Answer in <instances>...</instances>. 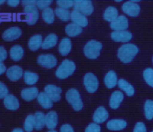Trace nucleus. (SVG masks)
<instances>
[{"label":"nucleus","instance_id":"f257e3e1","mask_svg":"<svg viewBox=\"0 0 153 132\" xmlns=\"http://www.w3.org/2000/svg\"><path fill=\"white\" fill-rule=\"evenodd\" d=\"M137 46L128 43V44H124L123 46L120 47L119 50H117V57L123 63H129L134 59V57L137 55Z\"/></svg>","mask_w":153,"mask_h":132},{"label":"nucleus","instance_id":"f03ea898","mask_svg":"<svg viewBox=\"0 0 153 132\" xmlns=\"http://www.w3.org/2000/svg\"><path fill=\"white\" fill-rule=\"evenodd\" d=\"M74 70H76V64L72 61H70V60L66 59L62 62L61 65L59 66V68L57 69L56 76H57V78H59V79L63 80V79L68 78L69 76H71L72 73H74Z\"/></svg>","mask_w":153,"mask_h":132},{"label":"nucleus","instance_id":"7ed1b4c3","mask_svg":"<svg viewBox=\"0 0 153 132\" xmlns=\"http://www.w3.org/2000/svg\"><path fill=\"white\" fill-rule=\"evenodd\" d=\"M102 49V43L96 40H90L84 46V55L88 59H97L100 56Z\"/></svg>","mask_w":153,"mask_h":132},{"label":"nucleus","instance_id":"20e7f679","mask_svg":"<svg viewBox=\"0 0 153 132\" xmlns=\"http://www.w3.org/2000/svg\"><path fill=\"white\" fill-rule=\"evenodd\" d=\"M66 100L72 106L74 110L80 111L83 108V102L81 100V96H80L79 91L76 88H70L66 92Z\"/></svg>","mask_w":153,"mask_h":132},{"label":"nucleus","instance_id":"39448f33","mask_svg":"<svg viewBox=\"0 0 153 132\" xmlns=\"http://www.w3.org/2000/svg\"><path fill=\"white\" fill-rule=\"evenodd\" d=\"M74 11L79 12L84 16H89L94 12V5L89 0H76L74 1Z\"/></svg>","mask_w":153,"mask_h":132},{"label":"nucleus","instance_id":"423d86ee","mask_svg":"<svg viewBox=\"0 0 153 132\" xmlns=\"http://www.w3.org/2000/svg\"><path fill=\"white\" fill-rule=\"evenodd\" d=\"M24 20L28 25H34L39 19V11L36 7H23Z\"/></svg>","mask_w":153,"mask_h":132},{"label":"nucleus","instance_id":"0eeeda50","mask_svg":"<svg viewBox=\"0 0 153 132\" xmlns=\"http://www.w3.org/2000/svg\"><path fill=\"white\" fill-rule=\"evenodd\" d=\"M22 35V30L18 26H11V27L7 28L4 32L2 33V39L5 42H12L17 39H19Z\"/></svg>","mask_w":153,"mask_h":132},{"label":"nucleus","instance_id":"6e6552de","mask_svg":"<svg viewBox=\"0 0 153 132\" xmlns=\"http://www.w3.org/2000/svg\"><path fill=\"white\" fill-rule=\"evenodd\" d=\"M84 85H85V88L89 93H94L96 92V90L98 89L99 87V81L97 79V77L94 75L92 73H88L85 75L84 77Z\"/></svg>","mask_w":153,"mask_h":132},{"label":"nucleus","instance_id":"1a4fd4ad","mask_svg":"<svg viewBox=\"0 0 153 132\" xmlns=\"http://www.w3.org/2000/svg\"><path fill=\"white\" fill-rule=\"evenodd\" d=\"M37 62L40 66L45 67V68H53L56 65H57V58L53 55L51 53H47V55H40L37 59Z\"/></svg>","mask_w":153,"mask_h":132},{"label":"nucleus","instance_id":"9d476101","mask_svg":"<svg viewBox=\"0 0 153 132\" xmlns=\"http://www.w3.org/2000/svg\"><path fill=\"white\" fill-rule=\"evenodd\" d=\"M23 69L18 65H13L11 67L7 69V78L10 80L11 82H17L23 77Z\"/></svg>","mask_w":153,"mask_h":132},{"label":"nucleus","instance_id":"9b49d317","mask_svg":"<svg viewBox=\"0 0 153 132\" xmlns=\"http://www.w3.org/2000/svg\"><path fill=\"white\" fill-rule=\"evenodd\" d=\"M44 92L53 102H58L61 99L62 89L58 86L53 85V84H48L44 87Z\"/></svg>","mask_w":153,"mask_h":132},{"label":"nucleus","instance_id":"f8f14e48","mask_svg":"<svg viewBox=\"0 0 153 132\" xmlns=\"http://www.w3.org/2000/svg\"><path fill=\"white\" fill-rule=\"evenodd\" d=\"M122 10L123 12L126 14V15H129L131 17H136L138 16L140 12V5L136 3V1H127L123 4L122 7Z\"/></svg>","mask_w":153,"mask_h":132},{"label":"nucleus","instance_id":"ddd939ff","mask_svg":"<svg viewBox=\"0 0 153 132\" xmlns=\"http://www.w3.org/2000/svg\"><path fill=\"white\" fill-rule=\"evenodd\" d=\"M3 106L5 107V109H7L10 111H16L19 109L20 103L14 94L9 93L3 99Z\"/></svg>","mask_w":153,"mask_h":132},{"label":"nucleus","instance_id":"4468645a","mask_svg":"<svg viewBox=\"0 0 153 132\" xmlns=\"http://www.w3.org/2000/svg\"><path fill=\"white\" fill-rule=\"evenodd\" d=\"M38 94H39V89L37 87H34V86L23 88V89L21 90V92H20L21 98L23 99L24 101H26V102H30V101L37 99Z\"/></svg>","mask_w":153,"mask_h":132},{"label":"nucleus","instance_id":"2eb2a0df","mask_svg":"<svg viewBox=\"0 0 153 132\" xmlns=\"http://www.w3.org/2000/svg\"><path fill=\"white\" fill-rule=\"evenodd\" d=\"M110 27L114 30L115 32H122L126 30L128 27V20L125 16H119L114 21L110 23Z\"/></svg>","mask_w":153,"mask_h":132},{"label":"nucleus","instance_id":"dca6fc26","mask_svg":"<svg viewBox=\"0 0 153 132\" xmlns=\"http://www.w3.org/2000/svg\"><path fill=\"white\" fill-rule=\"evenodd\" d=\"M70 19H71L72 23L81 26V27H85L88 24L87 17L76 11H72L71 13H70Z\"/></svg>","mask_w":153,"mask_h":132},{"label":"nucleus","instance_id":"f3484780","mask_svg":"<svg viewBox=\"0 0 153 132\" xmlns=\"http://www.w3.org/2000/svg\"><path fill=\"white\" fill-rule=\"evenodd\" d=\"M24 56V49L23 47L21 46V45H13V46L10 48L9 50V57L11 58L13 61H20V60L23 58Z\"/></svg>","mask_w":153,"mask_h":132},{"label":"nucleus","instance_id":"a211bd4d","mask_svg":"<svg viewBox=\"0 0 153 132\" xmlns=\"http://www.w3.org/2000/svg\"><path fill=\"white\" fill-rule=\"evenodd\" d=\"M111 39L115 42H128L132 39V34L128 30L113 32L111 34Z\"/></svg>","mask_w":153,"mask_h":132},{"label":"nucleus","instance_id":"6ab92c4d","mask_svg":"<svg viewBox=\"0 0 153 132\" xmlns=\"http://www.w3.org/2000/svg\"><path fill=\"white\" fill-rule=\"evenodd\" d=\"M108 116H109L108 111L105 109V107L100 106V107H98V109H97L96 111H94L92 119H94V121L96 124H101V123H104V122L108 119Z\"/></svg>","mask_w":153,"mask_h":132},{"label":"nucleus","instance_id":"aec40b11","mask_svg":"<svg viewBox=\"0 0 153 132\" xmlns=\"http://www.w3.org/2000/svg\"><path fill=\"white\" fill-rule=\"evenodd\" d=\"M58 125V114L56 111H49L45 114V126L49 130H53Z\"/></svg>","mask_w":153,"mask_h":132},{"label":"nucleus","instance_id":"412c9836","mask_svg":"<svg viewBox=\"0 0 153 132\" xmlns=\"http://www.w3.org/2000/svg\"><path fill=\"white\" fill-rule=\"evenodd\" d=\"M42 42H43V38L41 35H34L33 37H30L27 42L28 48L32 51L38 50L41 47V45H42Z\"/></svg>","mask_w":153,"mask_h":132},{"label":"nucleus","instance_id":"4be33fe9","mask_svg":"<svg viewBox=\"0 0 153 132\" xmlns=\"http://www.w3.org/2000/svg\"><path fill=\"white\" fill-rule=\"evenodd\" d=\"M123 99H124V96H123V93H122L121 91L117 90V91L113 92V93L111 94V96H110V101H109V105H110L111 109L119 108L120 104L122 103Z\"/></svg>","mask_w":153,"mask_h":132},{"label":"nucleus","instance_id":"5701e85b","mask_svg":"<svg viewBox=\"0 0 153 132\" xmlns=\"http://www.w3.org/2000/svg\"><path fill=\"white\" fill-rule=\"evenodd\" d=\"M58 43V37L55 34H49L46 38L43 40L42 45H41V48L42 49H49L53 48V46H56Z\"/></svg>","mask_w":153,"mask_h":132},{"label":"nucleus","instance_id":"b1692460","mask_svg":"<svg viewBox=\"0 0 153 132\" xmlns=\"http://www.w3.org/2000/svg\"><path fill=\"white\" fill-rule=\"evenodd\" d=\"M126 126H127V123L124 119H111L107 123V128L113 131L123 130L124 128H126Z\"/></svg>","mask_w":153,"mask_h":132},{"label":"nucleus","instance_id":"393cba45","mask_svg":"<svg viewBox=\"0 0 153 132\" xmlns=\"http://www.w3.org/2000/svg\"><path fill=\"white\" fill-rule=\"evenodd\" d=\"M37 100H38V103L40 104V106L44 109H49L53 107V101L46 96L44 91L43 92H39L38 96H37Z\"/></svg>","mask_w":153,"mask_h":132},{"label":"nucleus","instance_id":"a878e982","mask_svg":"<svg viewBox=\"0 0 153 132\" xmlns=\"http://www.w3.org/2000/svg\"><path fill=\"white\" fill-rule=\"evenodd\" d=\"M23 81L25 84H27V85H35V84L38 82L39 80V76L38 73H33V71H30V70H26L23 73Z\"/></svg>","mask_w":153,"mask_h":132},{"label":"nucleus","instance_id":"bb28decb","mask_svg":"<svg viewBox=\"0 0 153 132\" xmlns=\"http://www.w3.org/2000/svg\"><path fill=\"white\" fill-rule=\"evenodd\" d=\"M104 83H105V85H106V87L109 88V89H111V88L114 87V86L117 84V73L112 70H110L109 73H107V75L105 76Z\"/></svg>","mask_w":153,"mask_h":132},{"label":"nucleus","instance_id":"cd10ccee","mask_svg":"<svg viewBox=\"0 0 153 132\" xmlns=\"http://www.w3.org/2000/svg\"><path fill=\"white\" fill-rule=\"evenodd\" d=\"M117 85H119L120 89L121 90H124L126 92L128 96H132L134 94V88L133 86L131 85L130 83H128L126 80L124 79H120L117 80Z\"/></svg>","mask_w":153,"mask_h":132},{"label":"nucleus","instance_id":"c85d7f7f","mask_svg":"<svg viewBox=\"0 0 153 132\" xmlns=\"http://www.w3.org/2000/svg\"><path fill=\"white\" fill-rule=\"evenodd\" d=\"M71 50V41L68 38H63L59 44V53L62 56H66Z\"/></svg>","mask_w":153,"mask_h":132},{"label":"nucleus","instance_id":"c756f323","mask_svg":"<svg viewBox=\"0 0 153 132\" xmlns=\"http://www.w3.org/2000/svg\"><path fill=\"white\" fill-rule=\"evenodd\" d=\"M104 19L106 21H109V22H112L119 17V12L115 7H108L104 12V15H103Z\"/></svg>","mask_w":153,"mask_h":132},{"label":"nucleus","instance_id":"7c9ffc66","mask_svg":"<svg viewBox=\"0 0 153 132\" xmlns=\"http://www.w3.org/2000/svg\"><path fill=\"white\" fill-rule=\"evenodd\" d=\"M34 122H35V129L41 130L45 126V114L43 112H36L34 114Z\"/></svg>","mask_w":153,"mask_h":132},{"label":"nucleus","instance_id":"2f4dec72","mask_svg":"<svg viewBox=\"0 0 153 132\" xmlns=\"http://www.w3.org/2000/svg\"><path fill=\"white\" fill-rule=\"evenodd\" d=\"M82 32H83V30H82L81 26L76 25V24H74V23L68 24L65 27V33L67 34V36H69V37H76L81 34Z\"/></svg>","mask_w":153,"mask_h":132},{"label":"nucleus","instance_id":"473e14b6","mask_svg":"<svg viewBox=\"0 0 153 132\" xmlns=\"http://www.w3.org/2000/svg\"><path fill=\"white\" fill-rule=\"evenodd\" d=\"M42 19L44 20L46 23L48 24H51L53 23V21H55V11H53V9H51V7H47V9H45L44 11H42Z\"/></svg>","mask_w":153,"mask_h":132},{"label":"nucleus","instance_id":"72a5a7b5","mask_svg":"<svg viewBox=\"0 0 153 132\" xmlns=\"http://www.w3.org/2000/svg\"><path fill=\"white\" fill-rule=\"evenodd\" d=\"M55 15L62 21H68L70 19V12L68 10L61 9V7H57L55 10Z\"/></svg>","mask_w":153,"mask_h":132},{"label":"nucleus","instance_id":"f704fd0d","mask_svg":"<svg viewBox=\"0 0 153 132\" xmlns=\"http://www.w3.org/2000/svg\"><path fill=\"white\" fill-rule=\"evenodd\" d=\"M35 129V122H34V114H28L26 116L25 121L23 124L24 132H33Z\"/></svg>","mask_w":153,"mask_h":132},{"label":"nucleus","instance_id":"c9c22d12","mask_svg":"<svg viewBox=\"0 0 153 132\" xmlns=\"http://www.w3.org/2000/svg\"><path fill=\"white\" fill-rule=\"evenodd\" d=\"M145 117L147 119H153V101L147 100L145 102Z\"/></svg>","mask_w":153,"mask_h":132},{"label":"nucleus","instance_id":"e433bc0d","mask_svg":"<svg viewBox=\"0 0 153 132\" xmlns=\"http://www.w3.org/2000/svg\"><path fill=\"white\" fill-rule=\"evenodd\" d=\"M144 79L149 86L153 87V69L147 68L144 70Z\"/></svg>","mask_w":153,"mask_h":132},{"label":"nucleus","instance_id":"4c0bfd02","mask_svg":"<svg viewBox=\"0 0 153 132\" xmlns=\"http://www.w3.org/2000/svg\"><path fill=\"white\" fill-rule=\"evenodd\" d=\"M57 4L61 9L68 10L70 7H74V1L72 0H59V1H57Z\"/></svg>","mask_w":153,"mask_h":132},{"label":"nucleus","instance_id":"58836bf2","mask_svg":"<svg viewBox=\"0 0 153 132\" xmlns=\"http://www.w3.org/2000/svg\"><path fill=\"white\" fill-rule=\"evenodd\" d=\"M51 3V0H38V1H36V7L38 10H42V11H44L45 9L49 7Z\"/></svg>","mask_w":153,"mask_h":132},{"label":"nucleus","instance_id":"ea45409f","mask_svg":"<svg viewBox=\"0 0 153 132\" xmlns=\"http://www.w3.org/2000/svg\"><path fill=\"white\" fill-rule=\"evenodd\" d=\"M7 94H9V88L2 81H0V100H3Z\"/></svg>","mask_w":153,"mask_h":132},{"label":"nucleus","instance_id":"a19ab883","mask_svg":"<svg viewBox=\"0 0 153 132\" xmlns=\"http://www.w3.org/2000/svg\"><path fill=\"white\" fill-rule=\"evenodd\" d=\"M85 132H101V127L99 124H90L85 129Z\"/></svg>","mask_w":153,"mask_h":132},{"label":"nucleus","instance_id":"79ce46f5","mask_svg":"<svg viewBox=\"0 0 153 132\" xmlns=\"http://www.w3.org/2000/svg\"><path fill=\"white\" fill-rule=\"evenodd\" d=\"M7 59V50L4 46L0 45V63H3Z\"/></svg>","mask_w":153,"mask_h":132},{"label":"nucleus","instance_id":"37998d69","mask_svg":"<svg viewBox=\"0 0 153 132\" xmlns=\"http://www.w3.org/2000/svg\"><path fill=\"white\" fill-rule=\"evenodd\" d=\"M133 132H147V128H146V126H145V124L142 123V122L137 123L135 125V127H134Z\"/></svg>","mask_w":153,"mask_h":132},{"label":"nucleus","instance_id":"c03bdc74","mask_svg":"<svg viewBox=\"0 0 153 132\" xmlns=\"http://www.w3.org/2000/svg\"><path fill=\"white\" fill-rule=\"evenodd\" d=\"M20 3L23 5V7H36V0H23V1H21Z\"/></svg>","mask_w":153,"mask_h":132},{"label":"nucleus","instance_id":"a18cd8bd","mask_svg":"<svg viewBox=\"0 0 153 132\" xmlns=\"http://www.w3.org/2000/svg\"><path fill=\"white\" fill-rule=\"evenodd\" d=\"M60 132H74V129L70 125L68 124H64V125L61 126L60 128Z\"/></svg>","mask_w":153,"mask_h":132},{"label":"nucleus","instance_id":"49530a36","mask_svg":"<svg viewBox=\"0 0 153 132\" xmlns=\"http://www.w3.org/2000/svg\"><path fill=\"white\" fill-rule=\"evenodd\" d=\"M7 5L11 7H17L18 5L20 4V1L19 0H7Z\"/></svg>","mask_w":153,"mask_h":132},{"label":"nucleus","instance_id":"de8ad7c7","mask_svg":"<svg viewBox=\"0 0 153 132\" xmlns=\"http://www.w3.org/2000/svg\"><path fill=\"white\" fill-rule=\"evenodd\" d=\"M11 19V14H0V20L2 21H7V20Z\"/></svg>","mask_w":153,"mask_h":132},{"label":"nucleus","instance_id":"09e8293b","mask_svg":"<svg viewBox=\"0 0 153 132\" xmlns=\"http://www.w3.org/2000/svg\"><path fill=\"white\" fill-rule=\"evenodd\" d=\"M7 66L4 65V63H0V76H2L3 73H7Z\"/></svg>","mask_w":153,"mask_h":132},{"label":"nucleus","instance_id":"8fccbe9b","mask_svg":"<svg viewBox=\"0 0 153 132\" xmlns=\"http://www.w3.org/2000/svg\"><path fill=\"white\" fill-rule=\"evenodd\" d=\"M12 132H24V130L21 129V128H15V129L12 130Z\"/></svg>","mask_w":153,"mask_h":132},{"label":"nucleus","instance_id":"3c124183","mask_svg":"<svg viewBox=\"0 0 153 132\" xmlns=\"http://www.w3.org/2000/svg\"><path fill=\"white\" fill-rule=\"evenodd\" d=\"M4 3H7V1H5V0H0V7H1L2 4H4Z\"/></svg>","mask_w":153,"mask_h":132},{"label":"nucleus","instance_id":"603ef678","mask_svg":"<svg viewBox=\"0 0 153 132\" xmlns=\"http://www.w3.org/2000/svg\"><path fill=\"white\" fill-rule=\"evenodd\" d=\"M47 132H57V131H56V130L53 129V130H48V131H47Z\"/></svg>","mask_w":153,"mask_h":132},{"label":"nucleus","instance_id":"864d4df0","mask_svg":"<svg viewBox=\"0 0 153 132\" xmlns=\"http://www.w3.org/2000/svg\"><path fill=\"white\" fill-rule=\"evenodd\" d=\"M0 23H1V20H0Z\"/></svg>","mask_w":153,"mask_h":132},{"label":"nucleus","instance_id":"5fc2aeb1","mask_svg":"<svg viewBox=\"0 0 153 132\" xmlns=\"http://www.w3.org/2000/svg\"><path fill=\"white\" fill-rule=\"evenodd\" d=\"M152 132H153V131H152Z\"/></svg>","mask_w":153,"mask_h":132}]
</instances>
